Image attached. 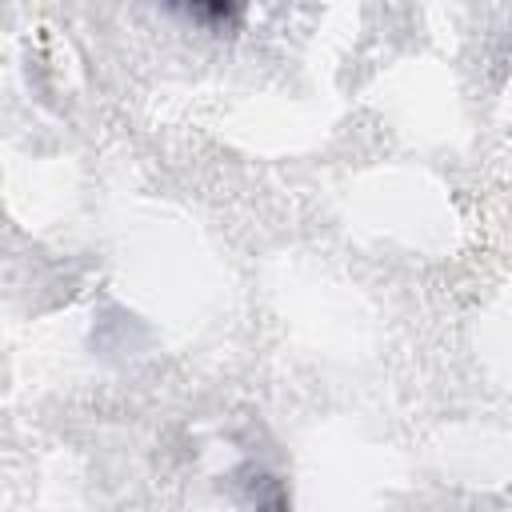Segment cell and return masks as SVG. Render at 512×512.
<instances>
[]
</instances>
